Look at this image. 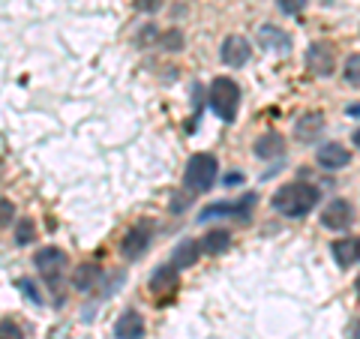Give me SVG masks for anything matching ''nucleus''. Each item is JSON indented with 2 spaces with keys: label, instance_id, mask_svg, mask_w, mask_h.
Returning <instances> with one entry per match:
<instances>
[{
  "label": "nucleus",
  "instance_id": "nucleus-1",
  "mask_svg": "<svg viewBox=\"0 0 360 339\" xmlns=\"http://www.w3.org/2000/svg\"><path fill=\"white\" fill-rule=\"evenodd\" d=\"M315 205H319V189L309 184H288L274 196V207L291 219L307 217V213L315 210Z\"/></svg>",
  "mask_w": 360,
  "mask_h": 339
},
{
  "label": "nucleus",
  "instance_id": "nucleus-2",
  "mask_svg": "<svg viewBox=\"0 0 360 339\" xmlns=\"http://www.w3.org/2000/svg\"><path fill=\"white\" fill-rule=\"evenodd\" d=\"M210 108L217 111V115L231 123L238 117V108H240V87L234 78H217V82L210 84Z\"/></svg>",
  "mask_w": 360,
  "mask_h": 339
},
{
  "label": "nucleus",
  "instance_id": "nucleus-3",
  "mask_svg": "<svg viewBox=\"0 0 360 339\" xmlns=\"http://www.w3.org/2000/svg\"><path fill=\"white\" fill-rule=\"evenodd\" d=\"M217 172H219V165H217V160H213L210 153H195L193 160L186 162L184 184H186V189H193V192H207L213 186V180H217Z\"/></svg>",
  "mask_w": 360,
  "mask_h": 339
},
{
  "label": "nucleus",
  "instance_id": "nucleus-4",
  "mask_svg": "<svg viewBox=\"0 0 360 339\" xmlns=\"http://www.w3.org/2000/svg\"><path fill=\"white\" fill-rule=\"evenodd\" d=\"M150 241H153V222L150 219L135 222L132 229L127 231V237H123V255L127 258H141L144 252H148Z\"/></svg>",
  "mask_w": 360,
  "mask_h": 339
},
{
  "label": "nucleus",
  "instance_id": "nucleus-5",
  "mask_svg": "<svg viewBox=\"0 0 360 339\" xmlns=\"http://www.w3.org/2000/svg\"><path fill=\"white\" fill-rule=\"evenodd\" d=\"M307 70L319 78H328L336 70V58H333V49L324 42H312L309 51H307Z\"/></svg>",
  "mask_w": 360,
  "mask_h": 339
},
{
  "label": "nucleus",
  "instance_id": "nucleus-6",
  "mask_svg": "<svg viewBox=\"0 0 360 339\" xmlns=\"http://www.w3.org/2000/svg\"><path fill=\"white\" fill-rule=\"evenodd\" d=\"M352 219H354V210H352V205H348L345 198H333L330 205L321 210V225H324V229H330V231L348 229Z\"/></svg>",
  "mask_w": 360,
  "mask_h": 339
},
{
  "label": "nucleus",
  "instance_id": "nucleus-7",
  "mask_svg": "<svg viewBox=\"0 0 360 339\" xmlns=\"http://www.w3.org/2000/svg\"><path fill=\"white\" fill-rule=\"evenodd\" d=\"M33 264L39 267V274L45 279L54 282V279H58V274L63 270V264H66V252L58 250V246H42V250L33 255Z\"/></svg>",
  "mask_w": 360,
  "mask_h": 339
},
{
  "label": "nucleus",
  "instance_id": "nucleus-8",
  "mask_svg": "<svg viewBox=\"0 0 360 339\" xmlns=\"http://www.w3.org/2000/svg\"><path fill=\"white\" fill-rule=\"evenodd\" d=\"M250 42H246L243 37H225L222 42V63L231 66V70H238V66H243L246 60H250Z\"/></svg>",
  "mask_w": 360,
  "mask_h": 339
},
{
  "label": "nucleus",
  "instance_id": "nucleus-9",
  "mask_svg": "<svg viewBox=\"0 0 360 339\" xmlns=\"http://www.w3.org/2000/svg\"><path fill=\"white\" fill-rule=\"evenodd\" d=\"M177 282H180V270L174 264H162L150 276V291L156 298H168L172 291H177Z\"/></svg>",
  "mask_w": 360,
  "mask_h": 339
},
{
  "label": "nucleus",
  "instance_id": "nucleus-10",
  "mask_svg": "<svg viewBox=\"0 0 360 339\" xmlns=\"http://www.w3.org/2000/svg\"><path fill=\"white\" fill-rule=\"evenodd\" d=\"M255 207V196H243L238 205H210L201 210V219H210V217H238V219H246L250 210Z\"/></svg>",
  "mask_w": 360,
  "mask_h": 339
},
{
  "label": "nucleus",
  "instance_id": "nucleus-11",
  "mask_svg": "<svg viewBox=\"0 0 360 339\" xmlns=\"http://www.w3.org/2000/svg\"><path fill=\"white\" fill-rule=\"evenodd\" d=\"M115 336L117 339H141L144 336V319L135 309H127L115 324Z\"/></svg>",
  "mask_w": 360,
  "mask_h": 339
},
{
  "label": "nucleus",
  "instance_id": "nucleus-12",
  "mask_svg": "<svg viewBox=\"0 0 360 339\" xmlns=\"http://www.w3.org/2000/svg\"><path fill=\"white\" fill-rule=\"evenodd\" d=\"M333 258L340 267H352L354 262H360V241L357 237H342V241H333Z\"/></svg>",
  "mask_w": 360,
  "mask_h": 339
},
{
  "label": "nucleus",
  "instance_id": "nucleus-13",
  "mask_svg": "<svg viewBox=\"0 0 360 339\" xmlns=\"http://www.w3.org/2000/svg\"><path fill=\"white\" fill-rule=\"evenodd\" d=\"M315 160H319V165H324V168H342V165H348V151L342 148V144H336V141H330V144H321L319 148V153H315Z\"/></svg>",
  "mask_w": 360,
  "mask_h": 339
},
{
  "label": "nucleus",
  "instance_id": "nucleus-14",
  "mask_svg": "<svg viewBox=\"0 0 360 339\" xmlns=\"http://www.w3.org/2000/svg\"><path fill=\"white\" fill-rule=\"evenodd\" d=\"M258 42H262L267 51H288L291 49V37L283 33L279 27H274V25H264L262 30H258Z\"/></svg>",
  "mask_w": 360,
  "mask_h": 339
},
{
  "label": "nucleus",
  "instance_id": "nucleus-15",
  "mask_svg": "<svg viewBox=\"0 0 360 339\" xmlns=\"http://www.w3.org/2000/svg\"><path fill=\"white\" fill-rule=\"evenodd\" d=\"M285 151V139L279 132H264L262 139L255 141V153L262 156V160H270V156H279Z\"/></svg>",
  "mask_w": 360,
  "mask_h": 339
},
{
  "label": "nucleus",
  "instance_id": "nucleus-16",
  "mask_svg": "<svg viewBox=\"0 0 360 339\" xmlns=\"http://www.w3.org/2000/svg\"><path fill=\"white\" fill-rule=\"evenodd\" d=\"M321 127H324V115L321 111H309V115H303L300 120H297V139L300 141H312L315 135L321 132Z\"/></svg>",
  "mask_w": 360,
  "mask_h": 339
},
{
  "label": "nucleus",
  "instance_id": "nucleus-17",
  "mask_svg": "<svg viewBox=\"0 0 360 339\" xmlns=\"http://www.w3.org/2000/svg\"><path fill=\"white\" fill-rule=\"evenodd\" d=\"M198 255H201V243L195 241H184L174 250V267L177 270H184V267H193L198 262Z\"/></svg>",
  "mask_w": 360,
  "mask_h": 339
},
{
  "label": "nucleus",
  "instance_id": "nucleus-18",
  "mask_svg": "<svg viewBox=\"0 0 360 339\" xmlns=\"http://www.w3.org/2000/svg\"><path fill=\"white\" fill-rule=\"evenodd\" d=\"M229 246H231V234L225 231V229H213V231L205 234V243H201V250L210 252V255H219V252L229 250Z\"/></svg>",
  "mask_w": 360,
  "mask_h": 339
},
{
  "label": "nucleus",
  "instance_id": "nucleus-19",
  "mask_svg": "<svg viewBox=\"0 0 360 339\" xmlns=\"http://www.w3.org/2000/svg\"><path fill=\"white\" fill-rule=\"evenodd\" d=\"M99 279V267H94V264H82L72 274V286L78 288V291H90V286Z\"/></svg>",
  "mask_w": 360,
  "mask_h": 339
},
{
  "label": "nucleus",
  "instance_id": "nucleus-20",
  "mask_svg": "<svg viewBox=\"0 0 360 339\" xmlns=\"http://www.w3.org/2000/svg\"><path fill=\"white\" fill-rule=\"evenodd\" d=\"M33 241H37V225H33V219H18L15 222V243L27 246Z\"/></svg>",
  "mask_w": 360,
  "mask_h": 339
},
{
  "label": "nucleus",
  "instance_id": "nucleus-21",
  "mask_svg": "<svg viewBox=\"0 0 360 339\" xmlns=\"http://www.w3.org/2000/svg\"><path fill=\"white\" fill-rule=\"evenodd\" d=\"M342 78L348 84H354V87H360V54H352V58L345 60V66H342Z\"/></svg>",
  "mask_w": 360,
  "mask_h": 339
},
{
  "label": "nucleus",
  "instance_id": "nucleus-22",
  "mask_svg": "<svg viewBox=\"0 0 360 339\" xmlns=\"http://www.w3.org/2000/svg\"><path fill=\"white\" fill-rule=\"evenodd\" d=\"M160 45L165 51H180V49H184V37H180L177 30H168V33H162V37H160Z\"/></svg>",
  "mask_w": 360,
  "mask_h": 339
},
{
  "label": "nucleus",
  "instance_id": "nucleus-23",
  "mask_svg": "<svg viewBox=\"0 0 360 339\" xmlns=\"http://www.w3.org/2000/svg\"><path fill=\"white\" fill-rule=\"evenodd\" d=\"M0 339H25V331L13 319H4L0 321Z\"/></svg>",
  "mask_w": 360,
  "mask_h": 339
},
{
  "label": "nucleus",
  "instance_id": "nucleus-24",
  "mask_svg": "<svg viewBox=\"0 0 360 339\" xmlns=\"http://www.w3.org/2000/svg\"><path fill=\"white\" fill-rule=\"evenodd\" d=\"M279 4V9H283V13H288V15H297L303 6H307V0H276Z\"/></svg>",
  "mask_w": 360,
  "mask_h": 339
},
{
  "label": "nucleus",
  "instance_id": "nucleus-25",
  "mask_svg": "<svg viewBox=\"0 0 360 339\" xmlns=\"http://www.w3.org/2000/svg\"><path fill=\"white\" fill-rule=\"evenodd\" d=\"M13 222V205L9 201H0V225Z\"/></svg>",
  "mask_w": 360,
  "mask_h": 339
},
{
  "label": "nucleus",
  "instance_id": "nucleus-26",
  "mask_svg": "<svg viewBox=\"0 0 360 339\" xmlns=\"http://www.w3.org/2000/svg\"><path fill=\"white\" fill-rule=\"evenodd\" d=\"M18 286H21V288H25V291H27V298H30V300H37V303H39V295H37V291H33V286H30V282H27V279H18Z\"/></svg>",
  "mask_w": 360,
  "mask_h": 339
},
{
  "label": "nucleus",
  "instance_id": "nucleus-27",
  "mask_svg": "<svg viewBox=\"0 0 360 339\" xmlns=\"http://www.w3.org/2000/svg\"><path fill=\"white\" fill-rule=\"evenodd\" d=\"M139 6L144 13H153V9H160V0H139Z\"/></svg>",
  "mask_w": 360,
  "mask_h": 339
},
{
  "label": "nucleus",
  "instance_id": "nucleus-28",
  "mask_svg": "<svg viewBox=\"0 0 360 339\" xmlns=\"http://www.w3.org/2000/svg\"><path fill=\"white\" fill-rule=\"evenodd\" d=\"M354 148H360V129H354Z\"/></svg>",
  "mask_w": 360,
  "mask_h": 339
},
{
  "label": "nucleus",
  "instance_id": "nucleus-29",
  "mask_svg": "<svg viewBox=\"0 0 360 339\" xmlns=\"http://www.w3.org/2000/svg\"><path fill=\"white\" fill-rule=\"evenodd\" d=\"M348 115H360V105H352L348 108Z\"/></svg>",
  "mask_w": 360,
  "mask_h": 339
},
{
  "label": "nucleus",
  "instance_id": "nucleus-30",
  "mask_svg": "<svg viewBox=\"0 0 360 339\" xmlns=\"http://www.w3.org/2000/svg\"><path fill=\"white\" fill-rule=\"evenodd\" d=\"M354 339H360V321H357V327H354Z\"/></svg>",
  "mask_w": 360,
  "mask_h": 339
},
{
  "label": "nucleus",
  "instance_id": "nucleus-31",
  "mask_svg": "<svg viewBox=\"0 0 360 339\" xmlns=\"http://www.w3.org/2000/svg\"><path fill=\"white\" fill-rule=\"evenodd\" d=\"M354 291H357V295H360V276H357V282H354Z\"/></svg>",
  "mask_w": 360,
  "mask_h": 339
}]
</instances>
